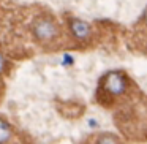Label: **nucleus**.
<instances>
[{"mask_svg": "<svg viewBox=\"0 0 147 144\" xmlns=\"http://www.w3.org/2000/svg\"><path fill=\"white\" fill-rule=\"evenodd\" d=\"M133 81L123 70H111L100 78L98 87L95 92V100L103 108H112L119 105L120 100L131 97Z\"/></svg>", "mask_w": 147, "mask_h": 144, "instance_id": "nucleus-1", "label": "nucleus"}, {"mask_svg": "<svg viewBox=\"0 0 147 144\" xmlns=\"http://www.w3.org/2000/svg\"><path fill=\"white\" fill-rule=\"evenodd\" d=\"M32 35L41 45H52L62 35L59 22L52 16H38L32 24Z\"/></svg>", "mask_w": 147, "mask_h": 144, "instance_id": "nucleus-2", "label": "nucleus"}, {"mask_svg": "<svg viewBox=\"0 0 147 144\" xmlns=\"http://www.w3.org/2000/svg\"><path fill=\"white\" fill-rule=\"evenodd\" d=\"M67 26L70 30L71 37L78 43H90L93 40V27L87 21L79 19L76 16H68L67 18Z\"/></svg>", "mask_w": 147, "mask_h": 144, "instance_id": "nucleus-3", "label": "nucleus"}, {"mask_svg": "<svg viewBox=\"0 0 147 144\" xmlns=\"http://www.w3.org/2000/svg\"><path fill=\"white\" fill-rule=\"evenodd\" d=\"M86 141H89V143L108 144V143H122V141H123V138L119 136V135H115V133H109V131H100V133L90 135Z\"/></svg>", "mask_w": 147, "mask_h": 144, "instance_id": "nucleus-4", "label": "nucleus"}, {"mask_svg": "<svg viewBox=\"0 0 147 144\" xmlns=\"http://www.w3.org/2000/svg\"><path fill=\"white\" fill-rule=\"evenodd\" d=\"M14 139V130L7 120L0 119V143H10Z\"/></svg>", "mask_w": 147, "mask_h": 144, "instance_id": "nucleus-5", "label": "nucleus"}, {"mask_svg": "<svg viewBox=\"0 0 147 144\" xmlns=\"http://www.w3.org/2000/svg\"><path fill=\"white\" fill-rule=\"evenodd\" d=\"M7 68H8V62H7V59H5V55L0 52V74H3L5 71H7Z\"/></svg>", "mask_w": 147, "mask_h": 144, "instance_id": "nucleus-6", "label": "nucleus"}, {"mask_svg": "<svg viewBox=\"0 0 147 144\" xmlns=\"http://www.w3.org/2000/svg\"><path fill=\"white\" fill-rule=\"evenodd\" d=\"M73 57L71 55H68V54H65L63 55V65H73Z\"/></svg>", "mask_w": 147, "mask_h": 144, "instance_id": "nucleus-7", "label": "nucleus"}, {"mask_svg": "<svg viewBox=\"0 0 147 144\" xmlns=\"http://www.w3.org/2000/svg\"><path fill=\"white\" fill-rule=\"evenodd\" d=\"M141 22L144 24V27L147 29V8L144 10V13H142V16H141Z\"/></svg>", "mask_w": 147, "mask_h": 144, "instance_id": "nucleus-8", "label": "nucleus"}, {"mask_svg": "<svg viewBox=\"0 0 147 144\" xmlns=\"http://www.w3.org/2000/svg\"><path fill=\"white\" fill-rule=\"evenodd\" d=\"M89 125H90L92 128H98V122L93 120V119H90V120H89Z\"/></svg>", "mask_w": 147, "mask_h": 144, "instance_id": "nucleus-9", "label": "nucleus"}]
</instances>
